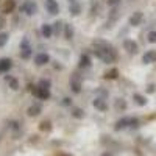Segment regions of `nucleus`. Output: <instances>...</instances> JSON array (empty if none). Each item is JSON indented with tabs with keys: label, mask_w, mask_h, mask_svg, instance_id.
Returning a JSON list of instances; mask_svg holds the SVG:
<instances>
[{
	"label": "nucleus",
	"mask_w": 156,
	"mask_h": 156,
	"mask_svg": "<svg viewBox=\"0 0 156 156\" xmlns=\"http://www.w3.org/2000/svg\"><path fill=\"white\" fill-rule=\"evenodd\" d=\"M117 73H119V72H117L115 69H111L109 72L105 73V78H108V80H114V78L117 76Z\"/></svg>",
	"instance_id": "dca6fc26"
},
{
	"label": "nucleus",
	"mask_w": 156,
	"mask_h": 156,
	"mask_svg": "<svg viewBox=\"0 0 156 156\" xmlns=\"http://www.w3.org/2000/svg\"><path fill=\"white\" fill-rule=\"evenodd\" d=\"M8 81H9V84H11V87H12V89H17V83H16L14 78H8Z\"/></svg>",
	"instance_id": "5701e85b"
},
{
	"label": "nucleus",
	"mask_w": 156,
	"mask_h": 156,
	"mask_svg": "<svg viewBox=\"0 0 156 156\" xmlns=\"http://www.w3.org/2000/svg\"><path fill=\"white\" fill-rule=\"evenodd\" d=\"M39 86H41V87H45V89H48L50 83H48V80H42L41 83H39Z\"/></svg>",
	"instance_id": "393cba45"
},
{
	"label": "nucleus",
	"mask_w": 156,
	"mask_h": 156,
	"mask_svg": "<svg viewBox=\"0 0 156 156\" xmlns=\"http://www.w3.org/2000/svg\"><path fill=\"white\" fill-rule=\"evenodd\" d=\"M154 87H156V86H154V84H150V86H148V89H147V90H148V92H154Z\"/></svg>",
	"instance_id": "a878e982"
},
{
	"label": "nucleus",
	"mask_w": 156,
	"mask_h": 156,
	"mask_svg": "<svg viewBox=\"0 0 156 156\" xmlns=\"http://www.w3.org/2000/svg\"><path fill=\"white\" fill-rule=\"evenodd\" d=\"M53 25H55V27H53V28H55V31H56V33H59V31H61V27H62V22H56V23H53Z\"/></svg>",
	"instance_id": "b1692460"
},
{
	"label": "nucleus",
	"mask_w": 156,
	"mask_h": 156,
	"mask_svg": "<svg viewBox=\"0 0 156 156\" xmlns=\"http://www.w3.org/2000/svg\"><path fill=\"white\" fill-rule=\"evenodd\" d=\"M66 36H67V39H72V36H73L72 25H66Z\"/></svg>",
	"instance_id": "6ab92c4d"
},
{
	"label": "nucleus",
	"mask_w": 156,
	"mask_h": 156,
	"mask_svg": "<svg viewBox=\"0 0 156 156\" xmlns=\"http://www.w3.org/2000/svg\"><path fill=\"white\" fill-rule=\"evenodd\" d=\"M80 11H81V6L78 5V3H70V12H72L73 16L80 14Z\"/></svg>",
	"instance_id": "4468645a"
},
{
	"label": "nucleus",
	"mask_w": 156,
	"mask_h": 156,
	"mask_svg": "<svg viewBox=\"0 0 156 156\" xmlns=\"http://www.w3.org/2000/svg\"><path fill=\"white\" fill-rule=\"evenodd\" d=\"M148 41H150L151 44L156 42V31H150V33H148Z\"/></svg>",
	"instance_id": "412c9836"
},
{
	"label": "nucleus",
	"mask_w": 156,
	"mask_h": 156,
	"mask_svg": "<svg viewBox=\"0 0 156 156\" xmlns=\"http://www.w3.org/2000/svg\"><path fill=\"white\" fill-rule=\"evenodd\" d=\"M106 3H108L109 6H115V5L120 3V0H106Z\"/></svg>",
	"instance_id": "4be33fe9"
},
{
	"label": "nucleus",
	"mask_w": 156,
	"mask_h": 156,
	"mask_svg": "<svg viewBox=\"0 0 156 156\" xmlns=\"http://www.w3.org/2000/svg\"><path fill=\"white\" fill-rule=\"evenodd\" d=\"M48 55L47 53H39L36 58H34V62L37 64V66H44V64H47L48 62Z\"/></svg>",
	"instance_id": "1a4fd4ad"
},
{
	"label": "nucleus",
	"mask_w": 156,
	"mask_h": 156,
	"mask_svg": "<svg viewBox=\"0 0 156 156\" xmlns=\"http://www.w3.org/2000/svg\"><path fill=\"white\" fill-rule=\"evenodd\" d=\"M42 34H44V37H50L51 36V27L50 25H47V23L42 25Z\"/></svg>",
	"instance_id": "2eb2a0df"
},
{
	"label": "nucleus",
	"mask_w": 156,
	"mask_h": 156,
	"mask_svg": "<svg viewBox=\"0 0 156 156\" xmlns=\"http://www.w3.org/2000/svg\"><path fill=\"white\" fill-rule=\"evenodd\" d=\"M37 97H41V98H48L50 97V92H48V89H45V87H41V86H39L37 87V94H36Z\"/></svg>",
	"instance_id": "9b49d317"
},
{
	"label": "nucleus",
	"mask_w": 156,
	"mask_h": 156,
	"mask_svg": "<svg viewBox=\"0 0 156 156\" xmlns=\"http://www.w3.org/2000/svg\"><path fill=\"white\" fill-rule=\"evenodd\" d=\"M39 109H41V108H39V106L36 105V106H31V108L28 109V112H30V115H36V114L39 112Z\"/></svg>",
	"instance_id": "aec40b11"
},
{
	"label": "nucleus",
	"mask_w": 156,
	"mask_h": 156,
	"mask_svg": "<svg viewBox=\"0 0 156 156\" xmlns=\"http://www.w3.org/2000/svg\"><path fill=\"white\" fill-rule=\"evenodd\" d=\"M142 62L144 64L156 62V50H148L147 53H144V56H142Z\"/></svg>",
	"instance_id": "39448f33"
},
{
	"label": "nucleus",
	"mask_w": 156,
	"mask_h": 156,
	"mask_svg": "<svg viewBox=\"0 0 156 156\" xmlns=\"http://www.w3.org/2000/svg\"><path fill=\"white\" fill-rule=\"evenodd\" d=\"M14 6V0H0V11L2 12H11Z\"/></svg>",
	"instance_id": "f03ea898"
},
{
	"label": "nucleus",
	"mask_w": 156,
	"mask_h": 156,
	"mask_svg": "<svg viewBox=\"0 0 156 156\" xmlns=\"http://www.w3.org/2000/svg\"><path fill=\"white\" fill-rule=\"evenodd\" d=\"M45 8H47V11L50 12V14H56V12L59 11V6L56 3V0H45Z\"/></svg>",
	"instance_id": "423d86ee"
},
{
	"label": "nucleus",
	"mask_w": 156,
	"mask_h": 156,
	"mask_svg": "<svg viewBox=\"0 0 156 156\" xmlns=\"http://www.w3.org/2000/svg\"><path fill=\"white\" fill-rule=\"evenodd\" d=\"M144 20V14H142L140 11H136L131 14V17H129V25H133V27H137V25H140V22Z\"/></svg>",
	"instance_id": "20e7f679"
},
{
	"label": "nucleus",
	"mask_w": 156,
	"mask_h": 156,
	"mask_svg": "<svg viewBox=\"0 0 156 156\" xmlns=\"http://www.w3.org/2000/svg\"><path fill=\"white\" fill-rule=\"evenodd\" d=\"M70 3H76V0H70Z\"/></svg>",
	"instance_id": "bb28decb"
},
{
	"label": "nucleus",
	"mask_w": 156,
	"mask_h": 156,
	"mask_svg": "<svg viewBox=\"0 0 156 156\" xmlns=\"http://www.w3.org/2000/svg\"><path fill=\"white\" fill-rule=\"evenodd\" d=\"M20 48H22V51H20L22 58H30V55H31V45L28 42V39H23L22 44H20Z\"/></svg>",
	"instance_id": "7ed1b4c3"
},
{
	"label": "nucleus",
	"mask_w": 156,
	"mask_h": 156,
	"mask_svg": "<svg viewBox=\"0 0 156 156\" xmlns=\"http://www.w3.org/2000/svg\"><path fill=\"white\" fill-rule=\"evenodd\" d=\"M94 106L103 111V109H106V103H105V101H103L101 98H97V100H94Z\"/></svg>",
	"instance_id": "ddd939ff"
},
{
	"label": "nucleus",
	"mask_w": 156,
	"mask_h": 156,
	"mask_svg": "<svg viewBox=\"0 0 156 156\" xmlns=\"http://www.w3.org/2000/svg\"><path fill=\"white\" fill-rule=\"evenodd\" d=\"M89 64H90V58L87 55H83L80 58V67H89Z\"/></svg>",
	"instance_id": "f8f14e48"
},
{
	"label": "nucleus",
	"mask_w": 156,
	"mask_h": 156,
	"mask_svg": "<svg viewBox=\"0 0 156 156\" xmlns=\"http://www.w3.org/2000/svg\"><path fill=\"white\" fill-rule=\"evenodd\" d=\"M8 41V33H0V47H3Z\"/></svg>",
	"instance_id": "a211bd4d"
},
{
	"label": "nucleus",
	"mask_w": 156,
	"mask_h": 156,
	"mask_svg": "<svg viewBox=\"0 0 156 156\" xmlns=\"http://www.w3.org/2000/svg\"><path fill=\"white\" fill-rule=\"evenodd\" d=\"M9 67H11V59H8V58L0 59V72H6Z\"/></svg>",
	"instance_id": "9d476101"
},
{
	"label": "nucleus",
	"mask_w": 156,
	"mask_h": 156,
	"mask_svg": "<svg viewBox=\"0 0 156 156\" xmlns=\"http://www.w3.org/2000/svg\"><path fill=\"white\" fill-rule=\"evenodd\" d=\"M134 100H136L137 105H145V103H147V100L142 97V95H139V94H134Z\"/></svg>",
	"instance_id": "f3484780"
},
{
	"label": "nucleus",
	"mask_w": 156,
	"mask_h": 156,
	"mask_svg": "<svg viewBox=\"0 0 156 156\" xmlns=\"http://www.w3.org/2000/svg\"><path fill=\"white\" fill-rule=\"evenodd\" d=\"M92 47H94V53L103 62H112L115 59V51L108 42L101 41V39H97V41L92 42Z\"/></svg>",
	"instance_id": "f257e3e1"
},
{
	"label": "nucleus",
	"mask_w": 156,
	"mask_h": 156,
	"mask_svg": "<svg viewBox=\"0 0 156 156\" xmlns=\"http://www.w3.org/2000/svg\"><path fill=\"white\" fill-rule=\"evenodd\" d=\"M123 47H125V50L128 51V53H136L137 51V44L134 41H131V39H126V41L123 42Z\"/></svg>",
	"instance_id": "6e6552de"
},
{
	"label": "nucleus",
	"mask_w": 156,
	"mask_h": 156,
	"mask_svg": "<svg viewBox=\"0 0 156 156\" xmlns=\"http://www.w3.org/2000/svg\"><path fill=\"white\" fill-rule=\"evenodd\" d=\"M23 11L27 12V14H34V12L37 11V6H36V3L34 2H31V0H28V2H25L23 3Z\"/></svg>",
	"instance_id": "0eeeda50"
}]
</instances>
